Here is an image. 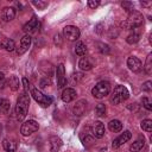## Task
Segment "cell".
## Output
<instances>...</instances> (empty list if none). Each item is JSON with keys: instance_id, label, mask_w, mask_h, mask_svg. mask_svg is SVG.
Segmentation results:
<instances>
[{"instance_id": "1", "label": "cell", "mask_w": 152, "mask_h": 152, "mask_svg": "<svg viewBox=\"0 0 152 152\" xmlns=\"http://www.w3.org/2000/svg\"><path fill=\"white\" fill-rule=\"evenodd\" d=\"M28 106H30V95H28V91L24 90L19 95L17 100V104H15V115L19 121L25 119L27 110H28Z\"/></svg>"}, {"instance_id": "2", "label": "cell", "mask_w": 152, "mask_h": 152, "mask_svg": "<svg viewBox=\"0 0 152 152\" xmlns=\"http://www.w3.org/2000/svg\"><path fill=\"white\" fill-rule=\"evenodd\" d=\"M28 90H30L32 97L34 99V101L38 102V104H40L42 107H49V106L52 103V99H51L50 96L44 95V94H43L40 90H38L34 86L30 84V86H28Z\"/></svg>"}, {"instance_id": "3", "label": "cell", "mask_w": 152, "mask_h": 152, "mask_svg": "<svg viewBox=\"0 0 152 152\" xmlns=\"http://www.w3.org/2000/svg\"><path fill=\"white\" fill-rule=\"evenodd\" d=\"M129 97V93L125 86H116L113 90V94L110 96V102L113 104H119L124 101H126Z\"/></svg>"}, {"instance_id": "4", "label": "cell", "mask_w": 152, "mask_h": 152, "mask_svg": "<svg viewBox=\"0 0 152 152\" xmlns=\"http://www.w3.org/2000/svg\"><path fill=\"white\" fill-rule=\"evenodd\" d=\"M144 23V17L142 14H140L139 12H132L129 13L127 20L125 23H122V26L128 28V30H132V28H135V27H139L140 25H142Z\"/></svg>"}, {"instance_id": "5", "label": "cell", "mask_w": 152, "mask_h": 152, "mask_svg": "<svg viewBox=\"0 0 152 152\" xmlns=\"http://www.w3.org/2000/svg\"><path fill=\"white\" fill-rule=\"evenodd\" d=\"M110 91V84L107 81H101L95 84V87L91 89V95L96 99H103L107 96Z\"/></svg>"}, {"instance_id": "6", "label": "cell", "mask_w": 152, "mask_h": 152, "mask_svg": "<svg viewBox=\"0 0 152 152\" xmlns=\"http://www.w3.org/2000/svg\"><path fill=\"white\" fill-rule=\"evenodd\" d=\"M39 128V125L36 120H28V121H25L23 125H21V128H20V132L23 135H30L34 132H37Z\"/></svg>"}, {"instance_id": "7", "label": "cell", "mask_w": 152, "mask_h": 152, "mask_svg": "<svg viewBox=\"0 0 152 152\" xmlns=\"http://www.w3.org/2000/svg\"><path fill=\"white\" fill-rule=\"evenodd\" d=\"M63 34L68 40L75 42L80 38V30H78V27H76L74 25H68L63 28Z\"/></svg>"}, {"instance_id": "8", "label": "cell", "mask_w": 152, "mask_h": 152, "mask_svg": "<svg viewBox=\"0 0 152 152\" xmlns=\"http://www.w3.org/2000/svg\"><path fill=\"white\" fill-rule=\"evenodd\" d=\"M56 78H57V88H63L66 84L65 69H64V65L62 63L57 65V69H56Z\"/></svg>"}, {"instance_id": "9", "label": "cell", "mask_w": 152, "mask_h": 152, "mask_svg": "<svg viewBox=\"0 0 152 152\" xmlns=\"http://www.w3.org/2000/svg\"><path fill=\"white\" fill-rule=\"evenodd\" d=\"M90 132H91L93 137L99 138V139L102 138V137L104 135V133H106L104 126H103V124H102L101 121H95V122H93V124H91V127H90Z\"/></svg>"}, {"instance_id": "10", "label": "cell", "mask_w": 152, "mask_h": 152, "mask_svg": "<svg viewBox=\"0 0 152 152\" xmlns=\"http://www.w3.org/2000/svg\"><path fill=\"white\" fill-rule=\"evenodd\" d=\"M131 137H132V133H131L129 131H125V132L121 133L118 138H115V139L113 140V144H112L113 148H118V147H120L121 145H124L125 142H127V141L131 139Z\"/></svg>"}, {"instance_id": "11", "label": "cell", "mask_w": 152, "mask_h": 152, "mask_svg": "<svg viewBox=\"0 0 152 152\" xmlns=\"http://www.w3.org/2000/svg\"><path fill=\"white\" fill-rule=\"evenodd\" d=\"M30 45H31V37H30V34H25V36L20 39V44H19V48L17 49V53H18V55L25 53V52L28 50Z\"/></svg>"}, {"instance_id": "12", "label": "cell", "mask_w": 152, "mask_h": 152, "mask_svg": "<svg viewBox=\"0 0 152 152\" xmlns=\"http://www.w3.org/2000/svg\"><path fill=\"white\" fill-rule=\"evenodd\" d=\"M127 66L129 68V70H132L133 72H139L140 70H141V62H140V59L138 58V57H134V56H132V57H129L128 59H127Z\"/></svg>"}, {"instance_id": "13", "label": "cell", "mask_w": 152, "mask_h": 152, "mask_svg": "<svg viewBox=\"0 0 152 152\" xmlns=\"http://www.w3.org/2000/svg\"><path fill=\"white\" fill-rule=\"evenodd\" d=\"M38 27H39V21H38V19H37V17L33 15L32 19H31L28 23H26V24L24 25L23 30H24L26 33H28V32H33V31H36Z\"/></svg>"}, {"instance_id": "14", "label": "cell", "mask_w": 152, "mask_h": 152, "mask_svg": "<svg viewBox=\"0 0 152 152\" xmlns=\"http://www.w3.org/2000/svg\"><path fill=\"white\" fill-rule=\"evenodd\" d=\"M15 17V10L13 7H5L1 12V18L4 21H11Z\"/></svg>"}, {"instance_id": "15", "label": "cell", "mask_w": 152, "mask_h": 152, "mask_svg": "<svg viewBox=\"0 0 152 152\" xmlns=\"http://www.w3.org/2000/svg\"><path fill=\"white\" fill-rule=\"evenodd\" d=\"M76 99V90L75 89H72V88H66V89H64L63 90V93H62V100L64 101V102H71L72 100H75Z\"/></svg>"}, {"instance_id": "16", "label": "cell", "mask_w": 152, "mask_h": 152, "mask_svg": "<svg viewBox=\"0 0 152 152\" xmlns=\"http://www.w3.org/2000/svg\"><path fill=\"white\" fill-rule=\"evenodd\" d=\"M86 108H87V101H86V100H80V101L74 106L72 112H74L75 115H82L83 112L86 110Z\"/></svg>"}, {"instance_id": "17", "label": "cell", "mask_w": 152, "mask_h": 152, "mask_svg": "<svg viewBox=\"0 0 152 152\" xmlns=\"http://www.w3.org/2000/svg\"><path fill=\"white\" fill-rule=\"evenodd\" d=\"M2 147L6 152H15L17 144H15V141H13L11 139H4L2 140Z\"/></svg>"}, {"instance_id": "18", "label": "cell", "mask_w": 152, "mask_h": 152, "mask_svg": "<svg viewBox=\"0 0 152 152\" xmlns=\"http://www.w3.org/2000/svg\"><path fill=\"white\" fill-rule=\"evenodd\" d=\"M62 140L58 137H51L50 138V146H51V152H58L59 148L62 147Z\"/></svg>"}, {"instance_id": "19", "label": "cell", "mask_w": 152, "mask_h": 152, "mask_svg": "<svg viewBox=\"0 0 152 152\" xmlns=\"http://www.w3.org/2000/svg\"><path fill=\"white\" fill-rule=\"evenodd\" d=\"M0 48L6 50V51H13L15 45H14V42L10 38H4L1 42H0Z\"/></svg>"}, {"instance_id": "20", "label": "cell", "mask_w": 152, "mask_h": 152, "mask_svg": "<svg viewBox=\"0 0 152 152\" xmlns=\"http://www.w3.org/2000/svg\"><path fill=\"white\" fill-rule=\"evenodd\" d=\"M78 66H80L81 70L88 71V70H90V69L93 68V63L90 62V59H89L88 57H83V58H81V61L78 62Z\"/></svg>"}, {"instance_id": "21", "label": "cell", "mask_w": 152, "mask_h": 152, "mask_svg": "<svg viewBox=\"0 0 152 152\" xmlns=\"http://www.w3.org/2000/svg\"><path fill=\"white\" fill-rule=\"evenodd\" d=\"M108 128L110 132H119L122 129V124L119 121V120H110L109 124H108Z\"/></svg>"}, {"instance_id": "22", "label": "cell", "mask_w": 152, "mask_h": 152, "mask_svg": "<svg viewBox=\"0 0 152 152\" xmlns=\"http://www.w3.org/2000/svg\"><path fill=\"white\" fill-rule=\"evenodd\" d=\"M144 145H145V140H144V139H138V140H135V141L131 145L129 150H131V152H139L140 150H142Z\"/></svg>"}, {"instance_id": "23", "label": "cell", "mask_w": 152, "mask_h": 152, "mask_svg": "<svg viewBox=\"0 0 152 152\" xmlns=\"http://www.w3.org/2000/svg\"><path fill=\"white\" fill-rule=\"evenodd\" d=\"M75 53L78 55V56H84L87 53V46H86V44L82 43V42L76 43V45H75Z\"/></svg>"}, {"instance_id": "24", "label": "cell", "mask_w": 152, "mask_h": 152, "mask_svg": "<svg viewBox=\"0 0 152 152\" xmlns=\"http://www.w3.org/2000/svg\"><path fill=\"white\" fill-rule=\"evenodd\" d=\"M8 86H10V88L13 90V91H15V90H18L19 89V78L17 77V76H11L10 78H8Z\"/></svg>"}, {"instance_id": "25", "label": "cell", "mask_w": 152, "mask_h": 152, "mask_svg": "<svg viewBox=\"0 0 152 152\" xmlns=\"http://www.w3.org/2000/svg\"><path fill=\"white\" fill-rule=\"evenodd\" d=\"M145 71H146L147 75L152 74V53L147 55V58H146V62H145Z\"/></svg>"}, {"instance_id": "26", "label": "cell", "mask_w": 152, "mask_h": 152, "mask_svg": "<svg viewBox=\"0 0 152 152\" xmlns=\"http://www.w3.org/2000/svg\"><path fill=\"white\" fill-rule=\"evenodd\" d=\"M140 127H141V129H144L146 132H151L152 131V120H150V119L142 120L140 124Z\"/></svg>"}, {"instance_id": "27", "label": "cell", "mask_w": 152, "mask_h": 152, "mask_svg": "<svg viewBox=\"0 0 152 152\" xmlns=\"http://www.w3.org/2000/svg\"><path fill=\"white\" fill-rule=\"evenodd\" d=\"M139 33H137V32H133V33H131V34H128L127 36V38H126V42L128 43V44H135L138 40H139Z\"/></svg>"}, {"instance_id": "28", "label": "cell", "mask_w": 152, "mask_h": 152, "mask_svg": "<svg viewBox=\"0 0 152 152\" xmlns=\"http://www.w3.org/2000/svg\"><path fill=\"white\" fill-rule=\"evenodd\" d=\"M95 113H96L97 116H103L106 114V106L103 103H99L95 107Z\"/></svg>"}, {"instance_id": "29", "label": "cell", "mask_w": 152, "mask_h": 152, "mask_svg": "<svg viewBox=\"0 0 152 152\" xmlns=\"http://www.w3.org/2000/svg\"><path fill=\"white\" fill-rule=\"evenodd\" d=\"M8 109H10V101H8V100H4V99H2L1 104H0V113L6 114V113L8 112Z\"/></svg>"}, {"instance_id": "30", "label": "cell", "mask_w": 152, "mask_h": 152, "mask_svg": "<svg viewBox=\"0 0 152 152\" xmlns=\"http://www.w3.org/2000/svg\"><path fill=\"white\" fill-rule=\"evenodd\" d=\"M121 6H122V8H124L126 12H128V13L134 12V5H133L132 2H129V1H124V2L121 4Z\"/></svg>"}, {"instance_id": "31", "label": "cell", "mask_w": 152, "mask_h": 152, "mask_svg": "<svg viewBox=\"0 0 152 152\" xmlns=\"http://www.w3.org/2000/svg\"><path fill=\"white\" fill-rule=\"evenodd\" d=\"M32 4L38 8V10H44L46 6H48V1H42V0H33Z\"/></svg>"}, {"instance_id": "32", "label": "cell", "mask_w": 152, "mask_h": 152, "mask_svg": "<svg viewBox=\"0 0 152 152\" xmlns=\"http://www.w3.org/2000/svg\"><path fill=\"white\" fill-rule=\"evenodd\" d=\"M82 141H83V145L84 146H90L91 144H93V141H94V139H93V137H90V135H86V138H83L82 139Z\"/></svg>"}, {"instance_id": "33", "label": "cell", "mask_w": 152, "mask_h": 152, "mask_svg": "<svg viewBox=\"0 0 152 152\" xmlns=\"http://www.w3.org/2000/svg\"><path fill=\"white\" fill-rule=\"evenodd\" d=\"M142 106L147 109V110H151L152 109V104H151V101L147 99V97H142Z\"/></svg>"}, {"instance_id": "34", "label": "cell", "mask_w": 152, "mask_h": 152, "mask_svg": "<svg viewBox=\"0 0 152 152\" xmlns=\"http://www.w3.org/2000/svg\"><path fill=\"white\" fill-rule=\"evenodd\" d=\"M142 90H145V91H151V90H152V82H151V81H146V82L142 84Z\"/></svg>"}, {"instance_id": "35", "label": "cell", "mask_w": 152, "mask_h": 152, "mask_svg": "<svg viewBox=\"0 0 152 152\" xmlns=\"http://www.w3.org/2000/svg\"><path fill=\"white\" fill-rule=\"evenodd\" d=\"M99 5H100V1L99 0H89L88 1V6L90 8H96Z\"/></svg>"}, {"instance_id": "36", "label": "cell", "mask_w": 152, "mask_h": 152, "mask_svg": "<svg viewBox=\"0 0 152 152\" xmlns=\"http://www.w3.org/2000/svg\"><path fill=\"white\" fill-rule=\"evenodd\" d=\"M4 84H5V75L0 71V89L4 87Z\"/></svg>"}, {"instance_id": "37", "label": "cell", "mask_w": 152, "mask_h": 152, "mask_svg": "<svg viewBox=\"0 0 152 152\" xmlns=\"http://www.w3.org/2000/svg\"><path fill=\"white\" fill-rule=\"evenodd\" d=\"M82 77V74H74V80H76V78H81Z\"/></svg>"}, {"instance_id": "38", "label": "cell", "mask_w": 152, "mask_h": 152, "mask_svg": "<svg viewBox=\"0 0 152 152\" xmlns=\"http://www.w3.org/2000/svg\"><path fill=\"white\" fill-rule=\"evenodd\" d=\"M141 5H142V6H150L151 2H141Z\"/></svg>"}, {"instance_id": "39", "label": "cell", "mask_w": 152, "mask_h": 152, "mask_svg": "<svg viewBox=\"0 0 152 152\" xmlns=\"http://www.w3.org/2000/svg\"><path fill=\"white\" fill-rule=\"evenodd\" d=\"M1 101H2V99H0V104H1Z\"/></svg>"}]
</instances>
